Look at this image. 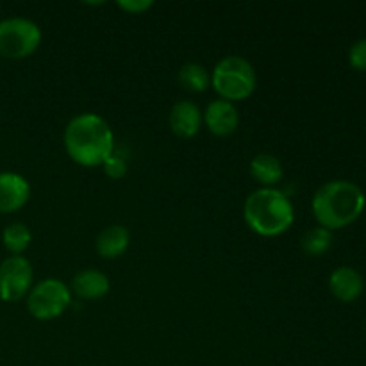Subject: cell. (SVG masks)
I'll list each match as a JSON object with an SVG mask.
<instances>
[{"mask_svg": "<svg viewBox=\"0 0 366 366\" xmlns=\"http://www.w3.org/2000/svg\"><path fill=\"white\" fill-rule=\"evenodd\" d=\"M41 39V29L29 18L11 16L0 20V56L4 59H27L39 49Z\"/></svg>", "mask_w": 366, "mask_h": 366, "instance_id": "obj_5", "label": "cell"}, {"mask_svg": "<svg viewBox=\"0 0 366 366\" xmlns=\"http://www.w3.org/2000/svg\"><path fill=\"white\" fill-rule=\"evenodd\" d=\"M250 177L261 184V188H274L285 177V167L274 154H257L250 161Z\"/></svg>", "mask_w": 366, "mask_h": 366, "instance_id": "obj_14", "label": "cell"}, {"mask_svg": "<svg viewBox=\"0 0 366 366\" xmlns=\"http://www.w3.org/2000/svg\"><path fill=\"white\" fill-rule=\"evenodd\" d=\"M329 290L340 302L350 304L361 297L365 290V279L356 268L338 267L329 275Z\"/></svg>", "mask_w": 366, "mask_h": 366, "instance_id": "obj_11", "label": "cell"}, {"mask_svg": "<svg viewBox=\"0 0 366 366\" xmlns=\"http://www.w3.org/2000/svg\"><path fill=\"white\" fill-rule=\"evenodd\" d=\"M243 218L252 232L263 238H275L292 227L295 209L285 192L277 188H259L247 197Z\"/></svg>", "mask_w": 366, "mask_h": 366, "instance_id": "obj_3", "label": "cell"}, {"mask_svg": "<svg viewBox=\"0 0 366 366\" xmlns=\"http://www.w3.org/2000/svg\"><path fill=\"white\" fill-rule=\"evenodd\" d=\"M31 199V184L16 172H0V214L20 211Z\"/></svg>", "mask_w": 366, "mask_h": 366, "instance_id": "obj_8", "label": "cell"}, {"mask_svg": "<svg viewBox=\"0 0 366 366\" xmlns=\"http://www.w3.org/2000/svg\"><path fill=\"white\" fill-rule=\"evenodd\" d=\"M331 245H332V232L327 231V229L320 227V225H318V227L310 229V231L302 236V239H300V247H302L304 252H306L307 256H313V257L324 256V254L331 249Z\"/></svg>", "mask_w": 366, "mask_h": 366, "instance_id": "obj_17", "label": "cell"}, {"mask_svg": "<svg viewBox=\"0 0 366 366\" xmlns=\"http://www.w3.org/2000/svg\"><path fill=\"white\" fill-rule=\"evenodd\" d=\"M34 286V270L27 257L9 256L0 263V300L20 302Z\"/></svg>", "mask_w": 366, "mask_h": 366, "instance_id": "obj_7", "label": "cell"}, {"mask_svg": "<svg viewBox=\"0 0 366 366\" xmlns=\"http://www.w3.org/2000/svg\"><path fill=\"white\" fill-rule=\"evenodd\" d=\"M109 290V277L97 268H86V270L77 272L70 285V292L82 300H99L106 297Z\"/></svg>", "mask_w": 366, "mask_h": 366, "instance_id": "obj_12", "label": "cell"}, {"mask_svg": "<svg viewBox=\"0 0 366 366\" xmlns=\"http://www.w3.org/2000/svg\"><path fill=\"white\" fill-rule=\"evenodd\" d=\"M102 168L109 179H122L127 175V161H125L124 156H120V154L117 152H113L107 157L106 163L102 164Z\"/></svg>", "mask_w": 366, "mask_h": 366, "instance_id": "obj_18", "label": "cell"}, {"mask_svg": "<svg viewBox=\"0 0 366 366\" xmlns=\"http://www.w3.org/2000/svg\"><path fill=\"white\" fill-rule=\"evenodd\" d=\"M2 243L11 256H21L32 243V232L21 222H13L2 232Z\"/></svg>", "mask_w": 366, "mask_h": 366, "instance_id": "obj_16", "label": "cell"}, {"mask_svg": "<svg viewBox=\"0 0 366 366\" xmlns=\"http://www.w3.org/2000/svg\"><path fill=\"white\" fill-rule=\"evenodd\" d=\"M27 311L39 322L59 318L71 304V292L59 279H43L36 282L25 297Z\"/></svg>", "mask_w": 366, "mask_h": 366, "instance_id": "obj_6", "label": "cell"}, {"mask_svg": "<svg viewBox=\"0 0 366 366\" xmlns=\"http://www.w3.org/2000/svg\"><path fill=\"white\" fill-rule=\"evenodd\" d=\"M131 243V234L129 229L124 225H107L97 234L95 250L104 259H118L124 256Z\"/></svg>", "mask_w": 366, "mask_h": 366, "instance_id": "obj_13", "label": "cell"}, {"mask_svg": "<svg viewBox=\"0 0 366 366\" xmlns=\"http://www.w3.org/2000/svg\"><path fill=\"white\" fill-rule=\"evenodd\" d=\"M202 124V111L192 100H179L168 114V125H170L172 132L181 139H192L193 136L199 134Z\"/></svg>", "mask_w": 366, "mask_h": 366, "instance_id": "obj_10", "label": "cell"}, {"mask_svg": "<svg viewBox=\"0 0 366 366\" xmlns=\"http://www.w3.org/2000/svg\"><path fill=\"white\" fill-rule=\"evenodd\" d=\"M211 86L218 93V99L232 104L242 102L256 92V68L245 57L227 56L214 64L211 71Z\"/></svg>", "mask_w": 366, "mask_h": 366, "instance_id": "obj_4", "label": "cell"}, {"mask_svg": "<svg viewBox=\"0 0 366 366\" xmlns=\"http://www.w3.org/2000/svg\"><path fill=\"white\" fill-rule=\"evenodd\" d=\"M63 143L68 157L86 168L102 167L114 152L113 129L95 113H82L71 118L64 127Z\"/></svg>", "mask_w": 366, "mask_h": 366, "instance_id": "obj_1", "label": "cell"}, {"mask_svg": "<svg viewBox=\"0 0 366 366\" xmlns=\"http://www.w3.org/2000/svg\"><path fill=\"white\" fill-rule=\"evenodd\" d=\"M177 81L182 89L189 93H204L211 86V74L199 63L182 64L177 74Z\"/></svg>", "mask_w": 366, "mask_h": 366, "instance_id": "obj_15", "label": "cell"}, {"mask_svg": "<svg viewBox=\"0 0 366 366\" xmlns=\"http://www.w3.org/2000/svg\"><path fill=\"white\" fill-rule=\"evenodd\" d=\"M349 63L354 70L366 71V38L357 39L349 50Z\"/></svg>", "mask_w": 366, "mask_h": 366, "instance_id": "obj_19", "label": "cell"}, {"mask_svg": "<svg viewBox=\"0 0 366 366\" xmlns=\"http://www.w3.org/2000/svg\"><path fill=\"white\" fill-rule=\"evenodd\" d=\"M204 124L209 129L211 134L218 138H227L234 134L239 125V113L236 104L227 102L224 99H217L207 104L204 111Z\"/></svg>", "mask_w": 366, "mask_h": 366, "instance_id": "obj_9", "label": "cell"}, {"mask_svg": "<svg viewBox=\"0 0 366 366\" xmlns=\"http://www.w3.org/2000/svg\"><path fill=\"white\" fill-rule=\"evenodd\" d=\"M0 11H2V6H0Z\"/></svg>", "mask_w": 366, "mask_h": 366, "instance_id": "obj_21", "label": "cell"}, {"mask_svg": "<svg viewBox=\"0 0 366 366\" xmlns=\"http://www.w3.org/2000/svg\"><path fill=\"white\" fill-rule=\"evenodd\" d=\"M366 195L352 181L336 179L322 184L311 200V211L327 231H338L354 224L363 214Z\"/></svg>", "mask_w": 366, "mask_h": 366, "instance_id": "obj_2", "label": "cell"}, {"mask_svg": "<svg viewBox=\"0 0 366 366\" xmlns=\"http://www.w3.org/2000/svg\"><path fill=\"white\" fill-rule=\"evenodd\" d=\"M117 6L129 14H143L147 9L154 6V2H150V0H125V2L120 0Z\"/></svg>", "mask_w": 366, "mask_h": 366, "instance_id": "obj_20", "label": "cell"}]
</instances>
